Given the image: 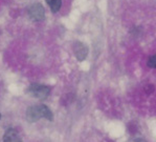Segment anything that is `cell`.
I'll use <instances>...</instances> for the list:
<instances>
[{"label": "cell", "instance_id": "obj_1", "mask_svg": "<svg viewBox=\"0 0 156 142\" xmlns=\"http://www.w3.org/2000/svg\"><path fill=\"white\" fill-rule=\"evenodd\" d=\"M41 118H44V119L48 120V121L54 120L52 112L46 105H33V106L28 107L27 110H26V119L30 122H36L39 119H41Z\"/></svg>", "mask_w": 156, "mask_h": 142}, {"label": "cell", "instance_id": "obj_2", "mask_svg": "<svg viewBox=\"0 0 156 142\" xmlns=\"http://www.w3.org/2000/svg\"><path fill=\"white\" fill-rule=\"evenodd\" d=\"M27 92L32 97L36 98V99H45L49 96L50 94V88L45 84L40 83H33L28 86Z\"/></svg>", "mask_w": 156, "mask_h": 142}, {"label": "cell", "instance_id": "obj_3", "mask_svg": "<svg viewBox=\"0 0 156 142\" xmlns=\"http://www.w3.org/2000/svg\"><path fill=\"white\" fill-rule=\"evenodd\" d=\"M27 14L32 20L34 21H41L45 17V11L41 3L36 2V3L30 4L27 8Z\"/></svg>", "mask_w": 156, "mask_h": 142}, {"label": "cell", "instance_id": "obj_4", "mask_svg": "<svg viewBox=\"0 0 156 142\" xmlns=\"http://www.w3.org/2000/svg\"><path fill=\"white\" fill-rule=\"evenodd\" d=\"M73 50H74V55H76V59L79 61H83L87 57L88 47L82 42H76L73 47Z\"/></svg>", "mask_w": 156, "mask_h": 142}, {"label": "cell", "instance_id": "obj_5", "mask_svg": "<svg viewBox=\"0 0 156 142\" xmlns=\"http://www.w3.org/2000/svg\"><path fill=\"white\" fill-rule=\"evenodd\" d=\"M3 142H22L15 129H9L3 135Z\"/></svg>", "mask_w": 156, "mask_h": 142}, {"label": "cell", "instance_id": "obj_6", "mask_svg": "<svg viewBox=\"0 0 156 142\" xmlns=\"http://www.w3.org/2000/svg\"><path fill=\"white\" fill-rule=\"evenodd\" d=\"M45 1H46L47 4L49 6L52 13L59 12L62 6V0H45Z\"/></svg>", "mask_w": 156, "mask_h": 142}, {"label": "cell", "instance_id": "obj_7", "mask_svg": "<svg viewBox=\"0 0 156 142\" xmlns=\"http://www.w3.org/2000/svg\"><path fill=\"white\" fill-rule=\"evenodd\" d=\"M147 64H148L149 67H152V69H156V55H153V56H151L150 58L148 59Z\"/></svg>", "mask_w": 156, "mask_h": 142}, {"label": "cell", "instance_id": "obj_8", "mask_svg": "<svg viewBox=\"0 0 156 142\" xmlns=\"http://www.w3.org/2000/svg\"><path fill=\"white\" fill-rule=\"evenodd\" d=\"M145 92L146 94H148V95H150V94H152L154 92V85L153 84H148V85L145 86Z\"/></svg>", "mask_w": 156, "mask_h": 142}, {"label": "cell", "instance_id": "obj_9", "mask_svg": "<svg viewBox=\"0 0 156 142\" xmlns=\"http://www.w3.org/2000/svg\"><path fill=\"white\" fill-rule=\"evenodd\" d=\"M133 142H146L145 140H144V139H135V140H134Z\"/></svg>", "mask_w": 156, "mask_h": 142}, {"label": "cell", "instance_id": "obj_10", "mask_svg": "<svg viewBox=\"0 0 156 142\" xmlns=\"http://www.w3.org/2000/svg\"><path fill=\"white\" fill-rule=\"evenodd\" d=\"M0 118H1V114H0Z\"/></svg>", "mask_w": 156, "mask_h": 142}]
</instances>
